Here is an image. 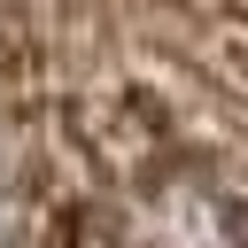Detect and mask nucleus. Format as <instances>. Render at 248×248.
Here are the masks:
<instances>
[{
	"mask_svg": "<svg viewBox=\"0 0 248 248\" xmlns=\"http://www.w3.org/2000/svg\"><path fill=\"white\" fill-rule=\"evenodd\" d=\"M124 248H248V202L217 170H163L140 186Z\"/></svg>",
	"mask_w": 248,
	"mask_h": 248,
	"instance_id": "1",
	"label": "nucleus"
}]
</instances>
